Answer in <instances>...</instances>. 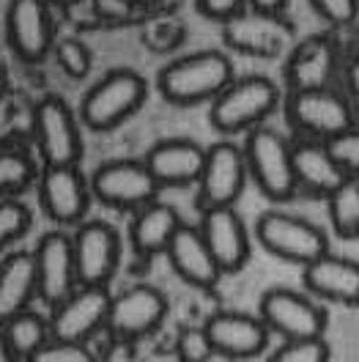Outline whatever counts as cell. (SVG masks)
Masks as SVG:
<instances>
[{
  "instance_id": "1",
  "label": "cell",
  "mask_w": 359,
  "mask_h": 362,
  "mask_svg": "<svg viewBox=\"0 0 359 362\" xmlns=\"http://www.w3.org/2000/svg\"><path fill=\"white\" fill-rule=\"evenodd\" d=\"M233 64L217 49H201L170 61L159 71L157 88L162 99L170 105L189 107L201 102H214L230 83H233Z\"/></svg>"
},
{
  "instance_id": "2",
  "label": "cell",
  "mask_w": 359,
  "mask_h": 362,
  "mask_svg": "<svg viewBox=\"0 0 359 362\" xmlns=\"http://www.w3.org/2000/svg\"><path fill=\"white\" fill-rule=\"evenodd\" d=\"M280 102V90L269 77L247 74L233 80L228 88L211 102L208 121L223 135H242L252 132L266 121Z\"/></svg>"
},
{
  "instance_id": "3",
  "label": "cell",
  "mask_w": 359,
  "mask_h": 362,
  "mask_svg": "<svg viewBox=\"0 0 359 362\" xmlns=\"http://www.w3.org/2000/svg\"><path fill=\"white\" fill-rule=\"evenodd\" d=\"M148 86L132 69H112L80 99V124L90 132H107L124 124L146 102Z\"/></svg>"
},
{
  "instance_id": "4",
  "label": "cell",
  "mask_w": 359,
  "mask_h": 362,
  "mask_svg": "<svg viewBox=\"0 0 359 362\" xmlns=\"http://www.w3.org/2000/svg\"><path fill=\"white\" fill-rule=\"evenodd\" d=\"M245 157L249 176L269 201L283 204L296 195L299 181L293 170V146L280 132L269 127L252 129L245 140Z\"/></svg>"
},
{
  "instance_id": "5",
  "label": "cell",
  "mask_w": 359,
  "mask_h": 362,
  "mask_svg": "<svg viewBox=\"0 0 359 362\" xmlns=\"http://www.w3.org/2000/svg\"><path fill=\"white\" fill-rule=\"evenodd\" d=\"M261 247L280 261L307 267L329 252V239L321 228L288 211H264L255 223Z\"/></svg>"
},
{
  "instance_id": "6",
  "label": "cell",
  "mask_w": 359,
  "mask_h": 362,
  "mask_svg": "<svg viewBox=\"0 0 359 362\" xmlns=\"http://www.w3.org/2000/svg\"><path fill=\"white\" fill-rule=\"evenodd\" d=\"M258 316L283 340H321L326 332V310L310 294L291 288H269L261 294Z\"/></svg>"
},
{
  "instance_id": "7",
  "label": "cell",
  "mask_w": 359,
  "mask_h": 362,
  "mask_svg": "<svg viewBox=\"0 0 359 362\" xmlns=\"http://www.w3.org/2000/svg\"><path fill=\"white\" fill-rule=\"evenodd\" d=\"M33 137L47 168L77 165L83 157L80 118L58 96H45L33 107Z\"/></svg>"
},
{
  "instance_id": "8",
  "label": "cell",
  "mask_w": 359,
  "mask_h": 362,
  "mask_svg": "<svg viewBox=\"0 0 359 362\" xmlns=\"http://www.w3.org/2000/svg\"><path fill=\"white\" fill-rule=\"evenodd\" d=\"M90 192L112 209H143L157 201L159 181L151 176L146 159H110L90 176Z\"/></svg>"
},
{
  "instance_id": "9",
  "label": "cell",
  "mask_w": 359,
  "mask_h": 362,
  "mask_svg": "<svg viewBox=\"0 0 359 362\" xmlns=\"http://www.w3.org/2000/svg\"><path fill=\"white\" fill-rule=\"evenodd\" d=\"M286 115L299 132L321 137L324 143L354 127L351 105L332 88L291 90L286 102Z\"/></svg>"
},
{
  "instance_id": "10",
  "label": "cell",
  "mask_w": 359,
  "mask_h": 362,
  "mask_svg": "<svg viewBox=\"0 0 359 362\" xmlns=\"http://www.w3.org/2000/svg\"><path fill=\"white\" fill-rule=\"evenodd\" d=\"M74 264H77V280L80 286H99L107 288L112 274L121 264V236L118 230L105 220H88L80 223L74 236Z\"/></svg>"
},
{
  "instance_id": "11",
  "label": "cell",
  "mask_w": 359,
  "mask_h": 362,
  "mask_svg": "<svg viewBox=\"0 0 359 362\" xmlns=\"http://www.w3.org/2000/svg\"><path fill=\"white\" fill-rule=\"evenodd\" d=\"M167 318V296L148 283H137L112 296L107 327L124 340L154 335Z\"/></svg>"
},
{
  "instance_id": "12",
  "label": "cell",
  "mask_w": 359,
  "mask_h": 362,
  "mask_svg": "<svg viewBox=\"0 0 359 362\" xmlns=\"http://www.w3.org/2000/svg\"><path fill=\"white\" fill-rule=\"evenodd\" d=\"M247 176V157L242 146L230 140H220L211 148H206V165L198 181L203 209L233 206L245 192Z\"/></svg>"
},
{
  "instance_id": "13",
  "label": "cell",
  "mask_w": 359,
  "mask_h": 362,
  "mask_svg": "<svg viewBox=\"0 0 359 362\" xmlns=\"http://www.w3.org/2000/svg\"><path fill=\"white\" fill-rule=\"evenodd\" d=\"M112 296L107 288L99 286H80L61 305L52 308L49 327L52 340L64 343H88L102 327H107Z\"/></svg>"
},
{
  "instance_id": "14",
  "label": "cell",
  "mask_w": 359,
  "mask_h": 362,
  "mask_svg": "<svg viewBox=\"0 0 359 362\" xmlns=\"http://www.w3.org/2000/svg\"><path fill=\"white\" fill-rule=\"evenodd\" d=\"M36 258V274H39V299L49 308L61 305L66 296L77 291V264H74V247L71 236L64 230H49L39 239L33 250Z\"/></svg>"
},
{
  "instance_id": "15",
  "label": "cell",
  "mask_w": 359,
  "mask_h": 362,
  "mask_svg": "<svg viewBox=\"0 0 359 362\" xmlns=\"http://www.w3.org/2000/svg\"><path fill=\"white\" fill-rule=\"evenodd\" d=\"M203 327L211 338L214 351L225 360H252L269 346V327L261 321V316L220 310L206 318Z\"/></svg>"
},
{
  "instance_id": "16",
  "label": "cell",
  "mask_w": 359,
  "mask_h": 362,
  "mask_svg": "<svg viewBox=\"0 0 359 362\" xmlns=\"http://www.w3.org/2000/svg\"><path fill=\"white\" fill-rule=\"evenodd\" d=\"M90 181H86L77 165L45 168L39 181V201L49 220L61 226H80L90 206Z\"/></svg>"
},
{
  "instance_id": "17",
  "label": "cell",
  "mask_w": 359,
  "mask_h": 362,
  "mask_svg": "<svg viewBox=\"0 0 359 362\" xmlns=\"http://www.w3.org/2000/svg\"><path fill=\"white\" fill-rule=\"evenodd\" d=\"M225 25V42L228 47L255 55V58H274L280 55L288 39H291V25L280 14H266V11H242Z\"/></svg>"
},
{
  "instance_id": "18",
  "label": "cell",
  "mask_w": 359,
  "mask_h": 362,
  "mask_svg": "<svg viewBox=\"0 0 359 362\" xmlns=\"http://www.w3.org/2000/svg\"><path fill=\"white\" fill-rule=\"evenodd\" d=\"M198 228L223 274L245 269V264L249 261V233L233 206L203 209V220Z\"/></svg>"
},
{
  "instance_id": "19",
  "label": "cell",
  "mask_w": 359,
  "mask_h": 362,
  "mask_svg": "<svg viewBox=\"0 0 359 362\" xmlns=\"http://www.w3.org/2000/svg\"><path fill=\"white\" fill-rule=\"evenodd\" d=\"M49 3L45 0H11L6 33L11 49L25 64L45 61L52 47V20H49Z\"/></svg>"
},
{
  "instance_id": "20",
  "label": "cell",
  "mask_w": 359,
  "mask_h": 362,
  "mask_svg": "<svg viewBox=\"0 0 359 362\" xmlns=\"http://www.w3.org/2000/svg\"><path fill=\"white\" fill-rule=\"evenodd\" d=\"M146 165L159 187H189L201 181L206 148L187 137H167L148 148Z\"/></svg>"
},
{
  "instance_id": "21",
  "label": "cell",
  "mask_w": 359,
  "mask_h": 362,
  "mask_svg": "<svg viewBox=\"0 0 359 362\" xmlns=\"http://www.w3.org/2000/svg\"><path fill=\"white\" fill-rule=\"evenodd\" d=\"M302 280L307 294L315 299H326L346 308L359 305V264L351 258L326 252L318 261L302 267Z\"/></svg>"
},
{
  "instance_id": "22",
  "label": "cell",
  "mask_w": 359,
  "mask_h": 362,
  "mask_svg": "<svg viewBox=\"0 0 359 362\" xmlns=\"http://www.w3.org/2000/svg\"><path fill=\"white\" fill-rule=\"evenodd\" d=\"M165 255H167L173 272L179 274L187 286H192V288H203V291L206 288H214L220 283V277H223V269L214 261L211 250H208L206 239H203L201 228L184 223L176 230L173 242L167 245Z\"/></svg>"
},
{
  "instance_id": "23",
  "label": "cell",
  "mask_w": 359,
  "mask_h": 362,
  "mask_svg": "<svg viewBox=\"0 0 359 362\" xmlns=\"http://www.w3.org/2000/svg\"><path fill=\"white\" fill-rule=\"evenodd\" d=\"M337 66V45L329 36H310L293 47L286 64V80L291 90L329 88Z\"/></svg>"
},
{
  "instance_id": "24",
  "label": "cell",
  "mask_w": 359,
  "mask_h": 362,
  "mask_svg": "<svg viewBox=\"0 0 359 362\" xmlns=\"http://www.w3.org/2000/svg\"><path fill=\"white\" fill-rule=\"evenodd\" d=\"M39 296V274L33 252H11L0 261V324L11 321Z\"/></svg>"
},
{
  "instance_id": "25",
  "label": "cell",
  "mask_w": 359,
  "mask_h": 362,
  "mask_svg": "<svg viewBox=\"0 0 359 362\" xmlns=\"http://www.w3.org/2000/svg\"><path fill=\"white\" fill-rule=\"evenodd\" d=\"M184 226L179 211L170 204L151 201L148 206L137 209L129 226V242L132 250L143 258H151L159 252H167V245L173 242L176 230Z\"/></svg>"
},
{
  "instance_id": "26",
  "label": "cell",
  "mask_w": 359,
  "mask_h": 362,
  "mask_svg": "<svg viewBox=\"0 0 359 362\" xmlns=\"http://www.w3.org/2000/svg\"><path fill=\"white\" fill-rule=\"evenodd\" d=\"M293 170H296L299 187L321 198H329L348 179L340 170L335 157L329 154L326 143H315V140H305L293 146Z\"/></svg>"
},
{
  "instance_id": "27",
  "label": "cell",
  "mask_w": 359,
  "mask_h": 362,
  "mask_svg": "<svg viewBox=\"0 0 359 362\" xmlns=\"http://www.w3.org/2000/svg\"><path fill=\"white\" fill-rule=\"evenodd\" d=\"M6 327V335L8 343L14 346L17 357L28 360L30 354H36L42 346H47L52 340V327H49V318L39 316L36 310H25L20 316H14L11 321L3 324Z\"/></svg>"
},
{
  "instance_id": "28",
  "label": "cell",
  "mask_w": 359,
  "mask_h": 362,
  "mask_svg": "<svg viewBox=\"0 0 359 362\" xmlns=\"http://www.w3.org/2000/svg\"><path fill=\"white\" fill-rule=\"evenodd\" d=\"M332 230L343 242L359 239V181L346 179L335 192L326 198Z\"/></svg>"
},
{
  "instance_id": "29",
  "label": "cell",
  "mask_w": 359,
  "mask_h": 362,
  "mask_svg": "<svg viewBox=\"0 0 359 362\" xmlns=\"http://www.w3.org/2000/svg\"><path fill=\"white\" fill-rule=\"evenodd\" d=\"M36 179V165L23 151H0V201L25 192Z\"/></svg>"
},
{
  "instance_id": "30",
  "label": "cell",
  "mask_w": 359,
  "mask_h": 362,
  "mask_svg": "<svg viewBox=\"0 0 359 362\" xmlns=\"http://www.w3.org/2000/svg\"><path fill=\"white\" fill-rule=\"evenodd\" d=\"M30 223H33V214L28 206L14 198H3L0 201V250L23 239Z\"/></svg>"
},
{
  "instance_id": "31",
  "label": "cell",
  "mask_w": 359,
  "mask_h": 362,
  "mask_svg": "<svg viewBox=\"0 0 359 362\" xmlns=\"http://www.w3.org/2000/svg\"><path fill=\"white\" fill-rule=\"evenodd\" d=\"M173 351L179 354L181 362H211L217 357L206 327H184L176 338Z\"/></svg>"
},
{
  "instance_id": "32",
  "label": "cell",
  "mask_w": 359,
  "mask_h": 362,
  "mask_svg": "<svg viewBox=\"0 0 359 362\" xmlns=\"http://www.w3.org/2000/svg\"><path fill=\"white\" fill-rule=\"evenodd\" d=\"M266 362H329L326 340H286Z\"/></svg>"
},
{
  "instance_id": "33",
  "label": "cell",
  "mask_w": 359,
  "mask_h": 362,
  "mask_svg": "<svg viewBox=\"0 0 359 362\" xmlns=\"http://www.w3.org/2000/svg\"><path fill=\"white\" fill-rule=\"evenodd\" d=\"M326 148L329 154L335 157V162L340 165V170L348 176V179L359 181V129L351 127L348 132L326 140Z\"/></svg>"
},
{
  "instance_id": "34",
  "label": "cell",
  "mask_w": 359,
  "mask_h": 362,
  "mask_svg": "<svg viewBox=\"0 0 359 362\" xmlns=\"http://www.w3.org/2000/svg\"><path fill=\"white\" fill-rule=\"evenodd\" d=\"M55 61L64 74H69L71 80H83L90 71V52L88 47L77 39H64L55 47Z\"/></svg>"
},
{
  "instance_id": "35",
  "label": "cell",
  "mask_w": 359,
  "mask_h": 362,
  "mask_svg": "<svg viewBox=\"0 0 359 362\" xmlns=\"http://www.w3.org/2000/svg\"><path fill=\"white\" fill-rule=\"evenodd\" d=\"M25 362H96L93 351L86 343H64V340H49L36 354H30Z\"/></svg>"
},
{
  "instance_id": "36",
  "label": "cell",
  "mask_w": 359,
  "mask_h": 362,
  "mask_svg": "<svg viewBox=\"0 0 359 362\" xmlns=\"http://www.w3.org/2000/svg\"><path fill=\"white\" fill-rule=\"evenodd\" d=\"M313 8L335 28L351 25L359 14V0H310Z\"/></svg>"
},
{
  "instance_id": "37",
  "label": "cell",
  "mask_w": 359,
  "mask_h": 362,
  "mask_svg": "<svg viewBox=\"0 0 359 362\" xmlns=\"http://www.w3.org/2000/svg\"><path fill=\"white\" fill-rule=\"evenodd\" d=\"M245 3L247 0H198V8H201V14H206L208 20L228 23V20H233L236 14L245 11Z\"/></svg>"
},
{
  "instance_id": "38",
  "label": "cell",
  "mask_w": 359,
  "mask_h": 362,
  "mask_svg": "<svg viewBox=\"0 0 359 362\" xmlns=\"http://www.w3.org/2000/svg\"><path fill=\"white\" fill-rule=\"evenodd\" d=\"M137 6L132 0H93V11L102 17V20H110V23H121L126 17H132Z\"/></svg>"
},
{
  "instance_id": "39",
  "label": "cell",
  "mask_w": 359,
  "mask_h": 362,
  "mask_svg": "<svg viewBox=\"0 0 359 362\" xmlns=\"http://www.w3.org/2000/svg\"><path fill=\"white\" fill-rule=\"evenodd\" d=\"M0 362H23L17 357L14 346L8 343V335H6V327L0 324Z\"/></svg>"
},
{
  "instance_id": "40",
  "label": "cell",
  "mask_w": 359,
  "mask_h": 362,
  "mask_svg": "<svg viewBox=\"0 0 359 362\" xmlns=\"http://www.w3.org/2000/svg\"><path fill=\"white\" fill-rule=\"evenodd\" d=\"M255 11H266V14H280L286 8L288 0H247Z\"/></svg>"
},
{
  "instance_id": "41",
  "label": "cell",
  "mask_w": 359,
  "mask_h": 362,
  "mask_svg": "<svg viewBox=\"0 0 359 362\" xmlns=\"http://www.w3.org/2000/svg\"><path fill=\"white\" fill-rule=\"evenodd\" d=\"M346 80H348V90L354 93L359 99V55L351 61V66H348V74H346Z\"/></svg>"
},
{
  "instance_id": "42",
  "label": "cell",
  "mask_w": 359,
  "mask_h": 362,
  "mask_svg": "<svg viewBox=\"0 0 359 362\" xmlns=\"http://www.w3.org/2000/svg\"><path fill=\"white\" fill-rule=\"evenodd\" d=\"M148 362H181V360L176 351H167V354H154V357H148Z\"/></svg>"
},
{
  "instance_id": "43",
  "label": "cell",
  "mask_w": 359,
  "mask_h": 362,
  "mask_svg": "<svg viewBox=\"0 0 359 362\" xmlns=\"http://www.w3.org/2000/svg\"><path fill=\"white\" fill-rule=\"evenodd\" d=\"M6 86H8V77H6V69H3V64H0V96L6 93Z\"/></svg>"
},
{
  "instance_id": "44",
  "label": "cell",
  "mask_w": 359,
  "mask_h": 362,
  "mask_svg": "<svg viewBox=\"0 0 359 362\" xmlns=\"http://www.w3.org/2000/svg\"><path fill=\"white\" fill-rule=\"evenodd\" d=\"M137 8H146V6H154V3H159V0H132Z\"/></svg>"
},
{
  "instance_id": "45",
  "label": "cell",
  "mask_w": 359,
  "mask_h": 362,
  "mask_svg": "<svg viewBox=\"0 0 359 362\" xmlns=\"http://www.w3.org/2000/svg\"><path fill=\"white\" fill-rule=\"evenodd\" d=\"M45 3H58V6H69V3H77V0H45Z\"/></svg>"
}]
</instances>
